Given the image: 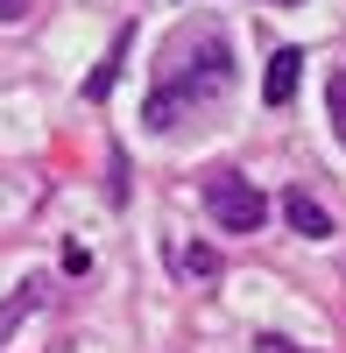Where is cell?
<instances>
[{"label": "cell", "instance_id": "4", "mask_svg": "<svg viewBox=\"0 0 346 353\" xmlns=\"http://www.w3.org/2000/svg\"><path fill=\"white\" fill-rule=\"evenodd\" d=\"M283 219H290L297 233H311V241H325V233H332L325 205H318V198H304V191H290V198H283Z\"/></svg>", "mask_w": 346, "mask_h": 353}, {"label": "cell", "instance_id": "10", "mask_svg": "<svg viewBox=\"0 0 346 353\" xmlns=\"http://www.w3.org/2000/svg\"><path fill=\"white\" fill-rule=\"evenodd\" d=\"M262 353H297V346L290 339H262Z\"/></svg>", "mask_w": 346, "mask_h": 353}, {"label": "cell", "instance_id": "3", "mask_svg": "<svg viewBox=\"0 0 346 353\" xmlns=\"http://www.w3.org/2000/svg\"><path fill=\"white\" fill-rule=\"evenodd\" d=\"M297 78H304V57H297V50H276V57H269V78H262V99H269V106H290Z\"/></svg>", "mask_w": 346, "mask_h": 353}, {"label": "cell", "instance_id": "2", "mask_svg": "<svg viewBox=\"0 0 346 353\" xmlns=\"http://www.w3.org/2000/svg\"><path fill=\"white\" fill-rule=\"evenodd\" d=\"M205 212H212L226 233H254V226L269 219V205H262V191H254L247 176L219 170V176H205Z\"/></svg>", "mask_w": 346, "mask_h": 353}, {"label": "cell", "instance_id": "9", "mask_svg": "<svg viewBox=\"0 0 346 353\" xmlns=\"http://www.w3.org/2000/svg\"><path fill=\"white\" fill-rule=\"evenodd\" d=\"M28 14V0H0V21H21Z\"/></svg>", "mask_w": 346, "mask_h": 353}, {"label": "cell", "instance_id": "11", "mask_svg": "<svg viewBox=\"0 0 346 353\" xmlns=\"http://www.w3.org/2000/svg\"><path fill=\"white\" fill-rule=\"evenodd\" d=\"M283 8H297V0H283Z\"/></svg>", "mask_w": 346, "mask_h": 353}, {"label": "cell", "instance_id": "6", "mask_svg": "<svg viewBox=\"0 0 346 353\" xmlns=\"http://www.w3.org/2000/svg\"><path fill=\"white\" fill-rule=\"evenodd\" d=\"M36 304H43V276H28V283L14 290V297L0 304V339H14V325H21V318L36 311Z\"/></svg>", "mask_w": 346, "mask_h": 353}, {"label": "cell", "instance_id": "8", "mask_svg": "<svg viewBox=\"0 0 346 353\" xmlns=\"http://www.w3.org/2000/svg\"><path fill=\"white\" fill-rule=\"evenodd\" d=\"M332 121H339V141H346V71L332 78Z\"/></svg>", "mask_w": 346, "mask_h": 353}, {"label": "cell", "instance_id": "7", "mask_svg": "<svg viewBox=\"0 0 346 353\" xmlns=\"http://www.w3.org/2000/svg\"><path fill=\"white\" fill-rule=\"evenodd\" d=\"M184 269H191V276H212V269H219V254H212V248H191V254H184Z\"/></svg>", "mask_w": 346, "mask_h": 353}, {"label": "cell", "instance_id": "1", "mask_svg": "<svg viewBox=\"0 0 346 353\" xmlns=\"http://www.w3.org/2000/svg\"><path fill=\"white\" fill-rule=\"evenodd\" d=\"M226 92H234V36L219 21H184L156 57V85H149L141 113H149V128L177 134L184 121L212 113Z\"/></svg>", "mask_w": 346, "mask_h": 353}, {"label": "cell", "instance_id": "5", "mask_svg": "<svg viewBox=\"0 0 346 353\" xmlns=\"http://www.w3.org/2000/svg\"><path fill=\"white\" fill-rule=\"evenodd\" d=\"M128 36H134V28L121 21V36L106 43V57H99V71L85 78V99H106V92H113V71H121V57H128Z\"/></svg>", "mask_w": 346, "mask_h": 353}]
</instances>
